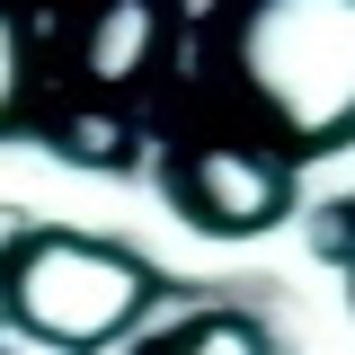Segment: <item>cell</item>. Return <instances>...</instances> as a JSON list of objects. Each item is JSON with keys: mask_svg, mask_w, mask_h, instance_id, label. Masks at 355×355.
<instances>
[{"mask_svg": "<svg viewBox=\"0 0 355 355\" xmlns=\"http://www.w3.org/2000/svg\"><path fill=\"white\" fill-rule=\"evenodd\" d=\"M222 107L249 116V142L302 160L355 125V9L347 0H258L214 36Z\"/></svg>", "mask_w": 355, "mask_h": 355, "instance_id": "1", "label": "cell"}, {"mask_svg": "<svg viewBox=\"0 0 355 355\" xmlns=\"http://www.w3.org/2000/svg\"><path fill=\"white\" fill-rule=\"evenodd\" d=\"M169 293V275L151 258H133L125 240L98 231H62V222H27L0 249V311L62 355H98L107 338H125L142 311Z\"/></svg>", "mask_w": 355, "mask_h": 355, "instance_id": "2", "label": "cell"}, {"mask_svg": "<svg viewBox=\"0 0 355 355\" xmlns=\"http://www.w3.org/2000/svg\"><path fill=\"white\" fill-rule=\"evenodd\" d=\"M160 196L196 231L249 240L266 222H284V205H293V160H275L249 133H196V142H169L160 151Z\"/></svg>", "mask_w": 355, "mask_h": 355, "instance_id": "3", "label": "cell"}, {"mask_svg": "<svg viewBox=\"0 0 355 355\" xmlns=\"http://www.w3.org/2000/svg\"><path fill=\"white\" fill-rule=\"evenodd\" d=\"M160 53V9L151 0H107L89 9L80 36H71V98L62 107H107L116 89H133Z\"/></svg>", "mask_w": 355, "mask_h": 355, "instance_id": "4", "label": "cell"}, {"mask_svg": "<svg viewBox=\"0 0 355 355\" xmlns=\"http://www.w3.org/2000/svg\"><path fill=\"white\" fill-rule=\"evenodd\" d=\"M36 125H44V142H53L62 160H80V169H125L133 151H142L116 107H44Z\"/></svg>", "mask_w": 355, "mask_h": 355, "instance_id": "5", "label": "cell"}, {"mask_svg": "<svg viewBox=\"0 0 355 355\" xmlns=\"http://www.w3.org/2000/svg\"><path fill=\"white\" fill-rule=\"evenodd\" d=\"M133 355H275V338L249 311H205V320H178L160 338H142Z\"/></svg>", "mask_w": 355, "mask_h": 355, "instance_id": "6", "label": "cell"}, {"mask_svg": "<svg viewBox=\"0 0 355 355\" xmlns=\"http://www.w3.org/2000/svg\"><path fill=\"white\" fill-rule=\"evenodd\" d=\"M27 116V36H18V18L0 9V133Z\"/></svg>", "mask_w": 355, "mask_h": 355, "instance_id": "7", "label": "cell"}, {"mask_svg": "<svg viewBox=\"0 0 355 355\" xmlns=\"http://www.w3.org/2000/svg\"><path fill=\"white\" fill-rule=\"evenodd\" d=\"M320 240H329L320 258H329V266H347V205H329V222H320Z\"/></svg>", "mask_w": 355, "mask_h": 355, "instance_id": "8", "label": "cell"}]
</instances>
